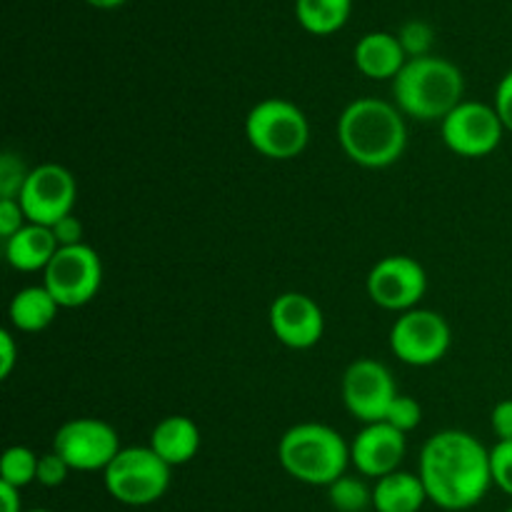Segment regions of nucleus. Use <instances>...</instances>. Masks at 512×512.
<instances>
[{
	"instance_id": "obj_29",
	"label": "nucleus",
	"mask_w": 512,
	"mask_h": 512,
	"mask_svg": "<svg viewBox=\"0 0 512 512\" xmlns=\"http://www.w3.org/2000/svg\"><path fill=\"white\" fill-rule=\"evenodd\" d=\"M28 225L20 200H0V238L10 240Z\"/></svg>"
},
{
	"instance_id": "obj_26",
	"label": "nucleus",
	"mask_w": 512,
	"mask_h": 512,
	"mask_svg": "<svg viewBox=\"0 0 512 512\" xmlns=\"http://www.w3.org/2000/svg\"><path fill=\"white\" fill-rule=\"evenodd\" d=\"M400 45H403L405 55L410 58H423V55H430V45H433V28L423 20H410V23L403 25V30L398 33Z\"/></svg>"
},
{
	"instance_id": "obj_25",
	"label": "nucleus",
	"mask_w": 512,
	"mask_h": 512,
	"mask_svg": "<svg viewBox=\"0 0 512 512\" xmlns=\"http://www.w3.org/2000/svg\"><path fill=\"white\" fill-rule=\"evenodd\" d=\"M420 420H423V408H420L418 400L410 398V395H398V398L393 400V405L388 408V415H385V423L393 425L395 430H400V433L405 435H408L410 430L418 428Z\"/></svg>"
},
{
	"instance_id": "obj_5",
	"label": "nucleus",
	"mask_w": 512,
	"mask_h": 512,
	"mask_svg": "<svg viewBox=\"0 0 512 512\" xmlns=\"http://www.w3.org/2000/svg\"><path fill=\"white\" fill-rule=\"evenodd\" d=\"M245 135L255 153L270 160H293L308 148L310 123L303 110L285 98L253 105L245 118Z\"/></svg>"
},
{
	"instance_id": "obj_24",
	"label": "nucleus",
	"mask_w": 512,
	"mask_h": 512,
	"mask_svg": "<svg viewBox=\"0 0 512 512\" xmlns=\"http://www.w3.org/2000/svg\"><path fill=\"white\" fill-rule=\"evenodd\" d=\"M30 170L20 160V155L3 153L0 158V200H18Z\"/></svg>"
},
{
	"instance_id": "obj_33",
	"label": "nucleus",
	"mask_w": 512,
	"mask_h": 512,
	"mask_svg": "<svg viewBox=\"0 0 512 512\" xmlns=\"http://www.w3.org/2000/svg\"><path fill=\"white\" fill-rule=\"evenodd\" d=\"M18 365V345L10 330H0V380H8Z\"/></svg>"
},
{
	"instance_id": "obj_13",
	"label": "nucleus",
	"mask_w": 512,
	"mask_h": 512,
	"mask_svg": "<svg viewBox=\"0 0 512 512\" xmlns=\"http://www.w3.org/2000/svg\"><path fill=\"white\" fill-rule=\"evenodd\" d=\"M428 290L425 268L410 255H388L368 273V295L375 305L393 313H408Z\"/></svg>"
},
{
	"instance_id": "obj_6",
	"label": "nucleus",
	"mask_w": 512,
	"mask_h": 512,
	"mask_svg": "<svg viewBox=\"0 0 512 512\" xmlns=\"http://www.w3.org/2000/svg\"><path fill=\"white\" fill-rule=\"evenodd\" d=\"M170 465L153 448H123L113 463L103 470L105 490L110 498L130 508L153 505L168 493Z\"/></svg>"
},
{
	"instance_id": "obj_15",
	"label": "nucleus",
	"mask_w": 512,
	"mask_h": 512,
	"mask_svg": "<svg viewBox=\"0 0 512 512\" xmlns=\"http://www.w3.org/2000/svg\"><path fill=\"white\" fill-rule=\"evenodd\" d=\"M405 458V433L388 423H370L350 443V463L365 478H385L398 473Z\"/></svg>"
},
{
	"instance_id": "obj_9",
	"label": "nucleus",
	"mask_w": 512,
	"mask_h": 512,
	"mask_svg": "<svg viewBox=\"0 0 512 512\" xmlns=\"http://www.w3.org/2000/svg\"><path fill=\"white\" fill-rule=\"evenodd\" d=\"M53 450L70 465V470L95 473L108 468L123 448L115 428L105 420L73 418L58 428Z\"/></svg>"
},
{
	"instance_id": "obj_8",
	"label": "nucleus",
	"mask_w": 512,
	"mask_h": 512,
	"mask_svg": "<svg viewBox=\"0 0 512 512\" xmlns=\"http://www.w3.org/2000/svg\"><path fill=\"white\" fill-rule=\"evenodd\" d=\"M43 285L58 300L60 308L88 305L103 285L100 255L85 243L60 248L43 270Z\"/></svg>"
},
{
	"instance_id": "obj_19",
	"label": "nucleus",
	"mask_w": 512,
	"mask_h": 512,
	"mask_svg": "<svg viewBox=\"0 0 512 512\" xmlns=\"http://www.w3.org/2000/svg\"><path fill=\"white\" fill-rule=\"evenodd\" d=\"M58 310V300L50 295L45 285H30L13 295L8 305V318L18 333H40L53 323Z\"/></svg>"
},
{
	"instance_id": "obj_37",
	"label": "nucleus",
	"mask_w": 512,
	"mask_h": 512,
	"mask_svg": "<svg viewBox=\"0 0 512 512\" xmlns=\"http://www.w3.org/2000/svg\"><path fill=\"white\" fill-rule=\"evenodd\" d=\"M505 512H512V508H510V510H505Z\"/></svg>"
},
{
	"instance_id": "obj_35",
	"label": "nucleus",
	"mask_w": 512,
	"mask_h": 512,
	"mask_svg": "<svg viewBox=\"0 0 512 512\" xmlns=\"http://www.w3.org/2000/svg\"><path fill=\"white\" fill-rule=\"evenodd\" d=\"M85 3L93 5V8H100V10H113V8H120L125 0H85Z\"/></svg>"
},
{
	"instance_id": "obj_21",
	"label": "nucleus",
	"mask_w": 512,
	"mask_h": 512,
	"mask_svg": "<svg viewBox=\"0 0 512 512\" xmlns=\"http://www.w3.org/2000/svg\"><path fill=\"white\" fill-rule=\"evenodd\" d=\"M353 0H295V18L310 35H333L348 23Z\"/></svg>"
},
{
	"instance_id": "obj_7",
	"label": "nucleus",
	"mask_w": 512,
	"mask_h": 512,
	"mask_svg": "<svg viewBox=\"0 0 512 512\" xmlns=\"http://www.w3.org/2000/svg\"><path fill=\"white\" fill-rule=\"evenodd\" d=\"M453 333L448 320L435 310L413 308L400 313L390 328V350L395 358L413 368H428L448 355Z\"/></svg>"
},
{
	"instance_id": "obj_17",
	"label": "nucleus",
	"mask_w": 512,
	"mask_h": 512,
	"mask_svg": "<svg viewBox=\"0 0 512 512\" xmlns=\"http://www.w3.org/2000/svg\"><path fill=\"white\" fill-rule=\"evenodd\" d=\"M60 250L58 240H55L53 230L45 225L28 223L20 233L5 240V258H8L10 268L20 270V273H35V270H45L55 253Z\"/></svg>"
},
{
	"instance_id": "obj_23",
	"label": "nucleus",
	"mask_w": 512,
	"mask_h": 512,
	"mask_svg": "<svg viewBox=\"0 0 512 512\" xmlns=\"http://www.w3.org/2000/svg\"><path fill=\"white\" fill-rule=\"evenodd\" d=\"M328 498L338 512H365L373 508V490L363 480L350 478V475H343L330 485Z\"/></svg>"
},
{
	"instance_id": "obj_32",
	"label": "nucleus",
	"mask_w": 512,
	"mask_h": 512,
	"mask_svg": "<svg viewBox=\"0 0 512 512\" xmlns=\"http://www.w3.org/2000/svg\"><path fill=\"white\" fill-rule=\"evenodd\" d=\"M495 110H498L500 120H503L505 130L512 133V70L503 75V80L498 83V90H495Z\"/></svg>"
},
{
	"instance_id": "obj_10",
	"label": "nucleus",
	"mask_w": 512,
	"mask_h": 512,
	"mask_svg": "<svg viewBox=\"0 0 512 512\" xmlns=\"http://www.w3.org/2000/svg\"><path fill=\"white\" fill-rule=\"evenodd\" d=\"M75 198L78 185L73 173L60 163H43L30 170L18 200L28 223L53 228L55 223L73 215Z\"/></svg>"
},
{
	"instance_id": "obj_20",
	"label": "nucleus",
	"mask_w": 512,
	"mask_h": 512,
	"mask_svg": "<svg viewBox=\"0 0 512 512\" xmlns=\"http://www.w3.org/2000/svg\"><path fill=\"white\" fill-rule=\"evenodd\" d=\"M425 503L428 493L420 475L403 473V470L385 475L373 488L375 512H420Z\"/></svg>"
},
{
	"instance_id": "obj_34",
	"label": "nucleus",
	"mask_w": 512,
	"mask_h": 512,
	"mask_svg": "<svg viewBox=\"0 0 512 512\" xmlns=\"http://www.w3.org/2000/svg\"><path fill=\"white\" fill-rule=\"evenodd\" d=\"M0 512H25L18 488L0 483Z\"/></svg>"
},
{
	"instance_id": "obj_16",
	"label": "nucleus",
	"mask_w": 512,
	"mask_h": 512,
	"mask_svg": "<svg viewBox=\"0 0 512 512\" xmlns=\"http://www.w3.org/2000/svg\"><path fill=\"white\" fill-rule=\"evenodd\" d=\"M355 68L370 80H395L408 63L400 38L385 30L363 35L353 50Z\"/></svg>"
},
{
	"instance_id": "obj_1",
	"label": "nucleus",
	"mask_w": 512,
	"mask_h": 512,
	"mask_svg": "<svg viewBox=\"0 0 512 512\" xmlns=\"http://www.w3.org/2000/svg\"><path fill=\"white\" fill-rule=\"evenodd\" d=\"M420 480L428 500L438 508L450 512L475 508L493 485L490 450L463 430L435 433L420 453Z\"/></svg>"
},
{
	"instance_id": "obj_18",
	"label": "nucleus",
	"mask_w": 512,
	"mask_h": 512,
	"mask_svg": "<svg viewBox=\"0 0 512 512\" xmlns=\"http://www.w3.org/2000/svg\"><path fill=\"white\" fill-rule=\"evenodd\" d=\"M150 448L170 465H185L198 455L200 428L185 415H168L160 420L150 435Z\"/></svg>"
},
{
	"instance_id": "obj_14",
	"label": "nucleus",
	"mask_w": 512,
	"mask_h": 512,
	"mask_svg": "<svg viewBox=\"0 0 512 512\" xmlns=\"http://www.w3.org/2000/svg\"><path fill=\"white\" fill-rule=\"evenodd\" d=\"M270 330L290 350H310L325 333V315L320 305L305 293H280L270 305Z\"/></svg>"
},
{
	"instance_id": "obj_22",
	"label": "nucleus",
	"mask_w": 512,
	"mask_h": 512,
	"mask_svg": "<svg viewBox=\"0 0 512 512\" xmlns=\"http://www.w3.org/2000/svg\"><path fill=\"white\" fill-rule=\"evenodd\" d=\"M38 460L40 455H35L33 450L25 448V445H13V448H8L3 453V458H0V483L13 485V488L18 490L35 483V480H38Z\"/></svg>"
},
{
	"instance_id": "obj_28",
	"label": "nucleus",
	"mask_w": 512,
	"mask_h": 512,
	"mask_svg": "<svg viewBox=\"0 0 512 512\" xmlns=\"http://www.w3.org/2000/svg\"><path fill=\"white\" fill-rule=\"evenodd\" d=\"M68 473H70V465L65 463L55 450H50V453L40 455L38 480H35V483L45 485V488H58V485H63L65 480H68Z\"/></svg>"
},
{
	"instance_id": "obj_2",
	"label": "nucleus",
	"mask_w": 512,
	"mask_h": 512,
	"mask_svg": "<svg viewBox=\"0 0 512 512\" xmlns=\"http://www.w3.org/2000/svg\"><path fill=\"white\" fill-rule=\"evenodd\" d=\"M338 143L360 168H390L408 148V128L398 105L380 98H358L340 113Z\"/></svg>"
},
{
	"instance_id": "obj_3",
	"label": "nucleus",
	"mask_w": 512,
	"mask_h": 512,
	"mask_svg": "<svg viewBox=\"0 0 512 512\" xmlns=\"http://www.w3.org/2000/svg\"><path fill=\"white\" fill-rule=\"evenodd\" d=\"M465 78L455 63L435 55L410 58L393 80V98L400 113L415 120L443 123L463 103Z\"/></svg>"
},
{
	"instance_id": "obj_31",
	"label": "nucleus",
	"mask_w": 512,
	"mask_h": 512,
	"mask_svg": "<svg viewBox=\"0 0 512 512\" xmlns=\"http://www.w3.org/2000/svg\"><path fill=\"white\" fill-rule=\"evenodd\" d=\"M50 230H53V235H55V240H58L60 248H70V245L83 243V223H80L75 215H68V218H63L60 223H55Z\"/></svg>"
},
{
	"instance_id": "obj_36",
	"label": "nucleus",
	"mask_w": 512,
	"mask_h": 512,
	"mask_svg": "<svg viewBox=\"0 0 512 512\" xmlns=\"http://www.w3.org/2000/svg\"><path fill=\"white\" fill-rule=\"evenodd\" d=\"M25 512H50V510H43V508H35V510H25Z\"/></svg>"
},
{
	"instance_id": "obj_27",
	"label": "nucleus",
	"mask_w": 512,
	"mask_h": 512,
	"mask_svg": "<svg viewBox=\"0 0 512 512\" xmlns=\"http://www.w3.org/2000/svg\"><path fill=\"white\" fill-rule=\"evenodd\" d=\"M490 470H493V485L512 498V440L498 443L490 450Z\"/></svg>"
},
{
	"instance_id": "obj_12",
	"label": "nucleus",
	"mask_w": 512,
	"mask_h": 512,
	"mask_svg": "<svg viewBox=\"0 0 512 512\" xmlns=\"http://www.w3.org/2000/svg\"><path fill=\"white\" fill-rule=\"evenodd\" d=\"M443 143L460 158H485L503 143L505 125L495 105L463 100L440 123Z\"/></svg>"
},
{
	"instance_id": "obj_30",
	"label": "nucleus",
	"mask_w": 512,
	"mask_h": 512,
	"mask_svg": "<svg viewBox=\"0 0 512 512\" xmlns=\"http://www.w3.org/2000/svg\"><path fill=\"white\" fill-rule=\"evenodd\" d=\"M490 425L498 438V443H508L512 440V400H500L490 415Z\"/></svg>"
},
{
	"instance_id": "obj_4",
	"label": "nucleus",
	"mask_w": 512,
	"mask_h": 512,
	"mask_svg": "<svg viewBox=\"0 0 512 512\" xmlns=\"http://www.w3.org/2000/svg\"><path fill=\"white\" fill-rule=\"evenodd\" d=\"M278 460L290 478L330 488L348 470L350 445L330 425L300 423L280 438Z\"/></svg>"
},
{
	"instance_id": "obj_11",
	"label": "nucleus",
	"mask_w": 512,
	"mask_h": 512,
	"mask_svg": "<svg viewBox=\"0 0 512 512\" xmlns=\"http://www.w3.org/2000/svg\"><path fill=\"white\" fill-rule=\"evenodd\" d=\"M340 393L348 413L363 425L385 423L388 408L398 398L390 370L373 358H358L348 365Z\"/></svg>"
}]
</instances>
